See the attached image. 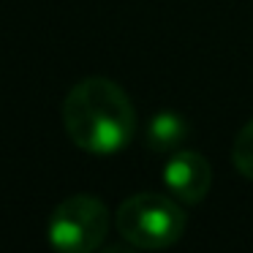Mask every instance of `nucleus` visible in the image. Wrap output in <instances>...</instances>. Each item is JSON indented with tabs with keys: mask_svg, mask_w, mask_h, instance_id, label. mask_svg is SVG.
Segmentation results:
<instances>
[{
	"mask_svg": "<svg viewBox=\"0 0 253 253\" xmlns=\"http://www.w3.org/2000/svg\"><path fill=\"white\" fill-rule=\"evenodd\" d=\"M188 133H191V128H188L185 117L180 112L164 109L150 117L147 128H144V142L153 153L171 155L177 150H182V144L188 142Z\"/></svg>",
	"mask_w": 253,
	"mask_h": 253,
	"instance_id": "nucleus-5",
	"label": "nucleus"
},
{
	"mask_svg": "<svg viewBox=\"0 0 253 253\" xmlns=\"http://www.w3.org/2000/svg\"><path fill=\"white\" fill-rule=\"evenodd\" d=\"M161 182L180 204H199L212 188V166L196 150H177L166 161Z\"/></svg>",
	"mask_w": 253,
	"mask_h": 253,
	"instance_id": "nucleus-4",
	"label": "nucleus"
},
{
	"mask_svg": "<svg viewBox=\"0 0 253 253\" xmlns=\"http://www.w3.org/2000/svg\"><path fill=\"white\" fill-rule=\"evenodd\" d=\"M112 215L98 196L74 193L63 199L49 215L46 237L55 251L63 253H90L104 245L109 234Z\"/></svg>",
	"mask_w": 253,
	"mask_h": 253,
	"instance_id": "nucleus-3",
	"label": "nucleus"
},
{
	"mask_svg": "<svg viewBox=\"0 0 253 253\" xmlns=\"http://www.w3.org/2000/svg\"><path fill=\"white\" fill-rule=\"evenodd\" d=\"M63 126L79 150L115 155L136 133V109L128 93L106 77L79 79L63 101Z\"/></svg>",
	"mask_w": 253,
	"mask_h": 253,
	"instance_id": "nucleus-1",
	"label": "nucleus"
},
{
	"mask_svg": "<svg viewBox=\"0 0 253 253\" xmlns=\"http://www.w3.org/2000/svg\"><path fill=\"white\" fill-rule=\"evenodd\" d=\"M231 164L245 180H253V120L240 128L231 144Z\"/></svg>",
	"mask_w": 253,
	"mask_h": 253,
	"instance_id": "nucleus-6",
	"label": "nucleus"
},
{
	"mask_svg": "<svg viewBox=\"0 0 253 253\" xmlns=\"http://www.w3.org/2000/svg\"><path fill=\"white\" fill-rule=\"evenodd\" d=\"M115 229L128 245L161 251L174 245L185 231V210L174 196L142 191L128 196L115 212Z\"/></svg>",
	"mask_w": 253,
	"mask_h": 253,
	"instance_id": "nucleus-2",
	"label": "nucleus"
}]
</instances>
